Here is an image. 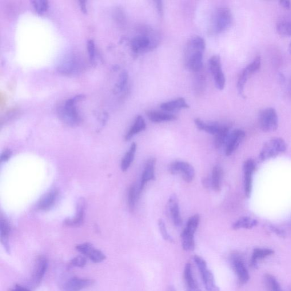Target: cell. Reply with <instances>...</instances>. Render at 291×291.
Wrapping results in <instances>:
<instances>
[{"instance_id": "obj_1", "label": "cell", "mask_w": 291, "mask_h": 291, "mask_svg": "<svg viewBox=\"0 0 291 291\" xmlns=\"http://www.w3.org/2000/svg\"><path fill=\"white\" fill-rule=\"evenodd\" d=\"M205 40L199 36L191 38L187 43L186 51V65L196 73L202 69L203 53L205 50Z\"/></svg>"}, {"instance_id": "obj_2", "label": "cell", "mask_w": 291, "mask_h": 291, "mask_svg": "<svg viewBox=\"0 0 291 291\" xmlns=\"http://www.w3.org/2000/svg\"><path fill=\"white\" fill-rule=\"evenodd\" d=\"M141 35L134 37L131 42V50L135 54L146 53L156 49L160 43V35L152 28L141 26Z\"/></svg>"}, {"instance_id": "obj_3", "label": "cell", "mask_w": 291, "mask_h": 291, "mask_svg": "<svg viewBox=\"0 0 291 291\" xmlns=\"http://www.w3.org/2000/svg\"><path fill=\"white\" fill-rule=\"evenodd\" d=\"M85 98L84 95H77L74 98L67 100L59 109V117L67 125L74 126L78 125L81 122V117L79 114L76 103Z\"/></svg>"}, {"instance_id": "obj_4", "label": "cell", "mask_w": 291, "mask_h": 291, "mask_svg": "<svg viewBox=\"0 0 291 291\" xmlns=\"http://www.w3.org/2000/svg\"><path fill=\"white\" fill-rule=\"evenodd\" d=\"M287 145L284 139L281 138H274L265 143L259 158L262 161L269 160L285 153Z\"/></svg>"}, {"instance_id": "obj_5", "label": "cell", "mask_w": 291, "mask_h": 291, "mask_svg": "<svg viewBox=\"0 0 291 291\" xmlns=\"http://www.w3.org/2000/svg\"><path fill=\"white\" fill-rule=\"evenodd\" d=\"M200 216L195 214L190 217L187 223L186 228L181 234L183 249L186 251H193L195 248L194 234L198 228Z\"/></svg>"}, {"instance_id": "obj_6", "label": "cell", "mask_w": 291, "mask_h": 291, "mask_svg": "<svg viewBox=\"0 0 291 291\" xmlns=\"http://www.w3.org/2000/svg\"><path fill=\"white\" fill-rule=\"evenodd\" d=\"M259 124L265 132H272L278 128L279 119L276 109L267 107L262 110L259 115Z\"/></svg>"}, {"instance_id": "obj_7", "label": "cell", "mask_w": 291, "mask_h": 291, "mask_svg": "<svg viewBox=\"0 0 291 291\" xmlns=\"http://www.w3.org/2000/svg\"><path fill=\"white\" fill-rule=\"evenodd\" d=\"M200 272L205 288L208 291H219L220 289L216 285L213 274L208 269L206 261L201 257L195 256L194 258Z\"/></svg>"}, {"instance_id": "obj_8", "label": "cell", "mask_w": 291, "mask_h": 291, "mask_svg": "<svg viewBox=\"0 0 291 291\" xmlns=\"http://www.w3.org/2000/svg\"><path fill=\"white\" fill-rule=\"evenodd\" d=\"M261 58L258 56L253 61L245 68L242 71L237 82V90L239 94L243 97H245V87L249 78L257 72L260 70L261 67Z\"/></svg>"}, {"instance_id": "obj_9", "label": "cell", "mask_w": 291, "mask_h": 291, "mask_svg": "<svg viewBox=\"0 0 291 291\" xmlns=\"http://www.w3.org/2000/svg\"><path fill=\"white\" fill-rule=\"evenodd\" d=\"M233 17L232 11L228 7H220L215 14L214 26L217 33H221L232 26Z\"/></svg>"}, {"instance_id": "obj_10", "label": "cell", "mask_w": 291, "mask_h": 291, "mask_svg": "<svg viewBox=\"0 0 291 291\" xmlns=\"http://www.w3.org/2000/svg\"><path fill=\"white\" fill-rule=\"evenodd\" d=\"M209 69L213 76L215 84L219 90H223L225 86L226 79L222 69L220 56L214 55L209 59Z\"/></svg>"}, {"instance_id": "obj_11", "label": "cell", "mask_w": 291, "mask_h": 291, "mask_svg": "<svg viewBox=\"0 0 291 291\" xmlns=\"http://www.w3.org/2000/svg\"><path fill=\"white\" fill-rule=\"evenodd\" d=\"M171 174H182V177L186 182L190 183L194 180V170L190 163L176 161L171 163L169 168Z\"/></svg>"}, {"instance_id": "obj_12", "label": "cell", "mask_w": 291, "mask_h": 291, "mask_svg": "<svg viewBox=\"0 0 291 291\" xmlns=\"http://www.w3.org/2000/svg\"><path fill=\"white\" fill-rule=\"evenodd\" d=\"M48 268V261L45 256H39L36 260L34 270L32 275L31 284L34 288L41 284Z\"/></svg>"}, {"instance_id": "obj_13", "label": "cell", "mask_w": 291, "mask_h": 291, "mask_svg": "<svg viewBox=\"0 0 291 291\" xmlns=\"http://www.w3.org/2000/svg\"><path fill=\"white\" fill-rule=\"evenodd\" d=\"M231 262L234 272L237 274L239 283L241 285L246 284L250 280V276L242 258L238 254H234L231 258Z\"/></svg>"}, {"instance_id": "obj_14", "label": "cell", "mask_w": 291, "mask_h": 291, "mask_svg": "<svg viewBox=\"0 0 291 291\" xmlns=\"http://www.w3.org/2000/svg\"><path fill=\"white\" fill-rule=\"evenodd\" d=\"M245 137L244 131L236 129L229 135L226 142L225 154L226 156H230L236 151Z\"/></svg>"}, {"instance_id": "obj_15", "label": "cell", "mask_w": 291, "mask_h": 291, "mask_svg": "<svg viewBox=\"0 0 291 291\" xmlns=\"http://www.w3.org/2000/svg\"><path fill=\"white\" fill-rule=\"evenodd\" d=\"M256 163L253 159L245 161L244 165V189L246 196L249 197L252 193L253 175L256 170Z\"/></svg>"}, {"instance_id": "obj_16", "label": "cell", "mask_w": 291, "mask_h": 291, "mask_svg": "<svg viewBox=\"0 0 291 291\" xmlns=\"http://www.w3.org/2000/svg\"><path fill=\"white\" fill-rule=\"evenodd\" d=\"M95 281L90 279H82L74 277L68 281L63 286L65 291H81L90 286H93Z\"/></svg>"}, {"instance_id": "obj_17", "label": "cell", "mask_w": 291, "mask_h": 291, "mask_svg": "<svg viewBox=\"0 0 291 291\" xmlns=\"http://www.w3.org/2000/svg\"><path fill=\"white\" fill-rule=\"evenodd\" d=\"M156 164V159L151 158L146 162L144 171L142 174L140 186L138 189L139 194H141L142 190L144 189L146 183L150 181H154L155 168Z\"/></svg>"}, {"instance_id": "obj_18", "label": "cell", "mask_w": 291, "mask_h": 291, "mask_svg": "<svg viewBox=\"0 0 291 291\" xmlns=\"http://www.w3.org/2000/svg\"><path fill=\"white\" fill-rule=\"evenodd\" d=\"M278 33L283 37H291V11L282 15L277 23Z\"/></svg>"}, {"instance_id": "obj_19", "label": "cell", "mask_w": 291, "mask_h": 291, "mask_svg": "<svg viewBox=\"0 0 291 291\" xmlns=\"http://www.w3.org/2000/svg\"><path fill=\"white\" fill-rule=\"evenodd\" d=\"M86 208V201L85 199H79L77 203V213L73 219L67 218L65 221V224L68 226L78 227L81 226L84 221L85 210Z\"/></svg>"}, {"instance_id": "obj_20", "label": "cell", "mask_w": 291, "mask_h": 291, "mask_svg": "<svg viewBox=\"0 0 291 291\" xmlns=\"http://www.w3.org/2000/svg\"><path fill=\"white\" fill-rule=\"evenodd\" d=\"M169 209L171 218L175 225L181 226L183 224V220L179 209L178 198L175 194H173L168 202Z\"/></svg>"}, {"instance_id": "obj_21", "label": "cell", "mask_w": 291, "mask_h": 291, "mask_svg": "<svg viewBox=\"0 0 291 291\" xmlns=\"http://www.w3.org/2000/svg\"><path fill=\"white\" fill-rule=\"evenodd\" d=\"M58 191L53 190L46 194L38 203L37 208L41 210H49L53 207L58 196Z\"/></svg>"}, {"instance_id": "obj_22", "label": "cell", "mask_w": 291, "mask_h": 291, "mask_svg": "<svg viewBox=\"0 0 291 291\" xmlns=\"http://www.w3.org/2000/svg\"><path fill=\"white\" fill-rule=\"evenodd\" d=\"M183 278L186 286V291H201L193 276L192 266L190 263L185 266Z\"/></svg>"}, {"instance_id": "obj_23", "label": "cell", "mask_w": 291, "mask_h": 291, "mask_svg": "<svg viewBox=\"0 0 291 291\" xmlns=\"http://www.w3.org/2000/svg\"><path fill=\"white\" fill-rule=\"evenodd\" d=\"M194 123L199 130L205 131V132L214 135L220 132L225 126V125L219 124L218 123H206L198 118L195 119Z\"/></svg>"}, {"instance_id": "obj_24", "label": "cell", "mask_w": 291, "mask_h": 291, "mask_svg": "<svg viewBox=\"0 0 291 291\" xmlns=\"http://www.w3.org/2000/svg\"><path fill=\"white\" fill-rule=\"evenodd\" d=\"M146 115L151 122L155 123L173 121L177 119V117L173 114L163 113L158 111H147Z\"/></svg>"}, {"instance_id": "obj_25", "label": "cell", "mask_w": 291, "mask_h": 291, "mask_svg": "<svg viewBox=\"0 0 291 291\" xmlns=\"http://www.w3.org/2000/svg\"><path fill=\"white\" fill-rule=\"evenodd\" d=\"M160 107L166 111H173L177 109L189 108L190 106L184 98L179 97L173 101L162 103Z\"/></svg>"}, {"instance_id": "obj_26", "label": "cell", "mask_w": 291, "mask_h": 291, "mask_svg": "<svg viewBox=\"0 0 291 291\" xmlns=\"http://www.w3.org/2000/svg\"><path fill=\"white\" fill-rule=\"evenodd\" d=\"M146 128V124L144 118L141 115H138L135 119L134 124L131 127L125 137V141H129L135 135L141 132Z\"/></svg>"}, {"instance_id": "obj_27", "label": "cell", "mask_w": 291, "mask_h": 291, "mask_svg": "<svg viewBox=\"0 0 291 291\" xmlns=\"http://www.w3.org/2000/svg\"><path fill=\"white\" fill-rule=\"evenodd\" d=\"M0 226H1V241L6 252L10 254V248L8 243V238H9V233L10 232V226L9 222L5 219L1 218L0 221Z\"/></svg>"}, {"instance_id": "obj_28", "label": "cell", "mask_w": 291, "mask_h": 291, "mask_svg": "<svg viewBox=\"0 0 291 291\" xmlns=\"http://www.w3.org/2000/svg\"><path fill=\"white\" fill-rule=\"evenodd\" d=\"M274 252L270 249H256L253 251L252 259H251L250 265L254 269H257L258 261L267 257L272 256Z\"/></svg>"}, {"instance_id": "obj_29", "label": "cell", "mask_w": 291, "mask_h": 291, "mask_svg": "<svg viewBox=\"0 0 291 291\" xmlns=\"http://www.w3.org/2000/svg\"><path fill=\"white\" fill-rule=\"evenodd\" d=\"M258 224V221L256 219L250 217H242L234 222L232 228L234 230L240 229H250L256 226Z\"/></svg>"}, {"instance_id": "obj_30", "label": "cell", "mask_w": 291, "mask_h": 291, "mask_svg": "<svg viewBox=\"0 0 291 291\" xmlns=\"http://www.w3.org/2000/svg\"><path fill=\"white\" fill-rule=\"evenodd\" d=\"M137 150V145L135 143L131 144L129 150L125 155L124 157L122 159L121 162V170L123 172H125L132 163L135 156V151Z\"/></svg>"}, {"instance_id": "obj_31", "label": "cell", "mask_w": 291, "mask_h": 291, "mask_svg": "<svg viewBox=\"0 0 291 291\" xmlns=\"http://www.w3.org/2000/svg\"><path fill=\"white\" fill-rule=\"evenodd\" d=\"M223 175V171L220 167L215 166L213 169L211 186L213 190L216 192H219L221 190V179Z\"/></svg>"}, {"instance_id": "obj_32", "label": "cell", "mask_w": 291, "mask_h": 291, "mask_svg": "<svg viewBox=\"0 0 291 291\" xmlns=\"http://www.w3.org/2000/svg\"><path fill=\"white\" fill-rule=\"evenodd\" d=\"M229 127L225 125L222 130L214 135V144L216 149H220L226 143L229 136Z\"/></svg>"}, {"instance_id": "obj_33", "label": "cell", "mask_w": 291, "mask_h": 291, "mask_svg": "<svg viewBox=\"0 0 291 291\" xmlns=\"http://www.w3.org/2000/svg\"><path fill=\"white\" fill-rule=\"evenodd\" d=\"M196 74L194 81V90L198 95H200L205 89L206 79L205 74L202 73V70Z\"/></svg>"}, {"instance_id": "obj_34", "label": "cell", "mask_w": 291, "mask_h": 291, "mask_svg": "<svg viewBox=\"0 0 291 291\" xmlns=\"http://www.w3.org/2000/svg\"><path fill=\"white\" fill-rule=\"evenodd\" d=\"M129 75L126 70H123L120 75H119L118 82L114 86L113 89V94H118L125 89L128 82Z\"/></svg>"}, {"instance_id": "obj_35", "label": "cell", "mask_w": 291, "mask_h": 291, "mask_svg": "<svg viewBox=\"0 0 291 291\" xmlns=\"http://www.w3.org/2000/svg\"><path fill=\"white\" fill-rule=\"evenodd\" d=\"M77 62L75 61L73 58L71 59H67L66 61L63 62L61 66L58 68V70L61 73L64 74H71L73 73L77 68Z\"/></svg>"}, {"instance_id": "obj_36", "label": "cell", "mask_w": 291, "mask_h": 291, "mask_svg": "<svg viewBox=\"0 0 291 291\" xmlns=\"http://www.w3.org/2000/svg\"><path fill=\"white\" fill-rule=\"evenodd\" d=\"M265 281L266 286L270 291H283L280 284L272 275L266 274Z\"/></svg>"}, {"instance_id": "obj_37", "label": "cell", "mask_w": 291, "mask_h": 291, "mask_svg": "<svg viewBox=\"0 0 291 291\" xmlns=\"http://www.w3.org/2000/svg\"><path fill=\"white\" fill-rule=\"evenodd\" d=\"M139 196L138 189L133 186L130 187L128 193V206L131 212H133L135 209V202Z\"/></svg>"}, {"instance_id": "obj_38", "label": "cell", "mask_w": 291, "mask_h": 291, "mask_svg": "<svg viewBox=\"0 0 291 291\" xmlns=\"http://www.w3.org/2000/svg\"><path fill=\"white\" fill-rule=\"evenodd\" d=\"M95 264H99L106 260V256L101 250L94 248L87 256Z\"/></svg>"}, {"instance_id": "obj_39", "label": "cell", "mask_w": 291, "mask_h": 291, "mask_svg": "<svg viewBox=\"0 0 291 291\" xmlns=\"http://www.w3.org/2000/svg\"><path fill=\"white\" fill-rule=\"evenodd\" d=\"M32 3H33L35 10L40 15L45 13L49 7L48 1H45V0H37V1H32Z\"/></svg>"}, {"instance_id": "obj_40", "label": "cell", "mask_w": 291, "mask_h": 291, "mask_svg": "<svg viewBox=\"0 0 291 291\" xmlns=\"http://www.w3.org/2000/svg\"><path fill=\"white\" fill-rule=\"evenodd\" d=\"M87 260L85 256H79L71 260L69 265L71 267H77L79 268H85L87 264Z\"/></svg>"}, {"instance_id": "obj_41", "label": "cell", "mask_w": 291, "mask_h": 291, "mask_svg": "<svg viewBox=\"0 0 291 291\" xmlns=\"http://www.w3.org/2000/svg\"><path fill=\"white\" fill-rule=\"evenodd\" d=\"M158 226L163 238L166 241L174 242V240L173 238L171 237L168 232H167L165 222H163L162 220H159Z\"/></svg>"}, {"instance_id": "obj_42", "label": "cell", "mask_w": 291, "mask_h": 291, "mask_svg": "<svg viewBox=\"0 0 291 291\" xmlns=\"http://www.w3.org/2000/svg\"><path fill=\"white\" fill-rule=\"evenodd\" d=\"M94 248V246L90 243H84V244H79L76 246V249L79 253H81L83 256L87 257L91 250Z\"/></svg>"}, {"instance_id": "obj_43", "label": "cell", "mask_w": 291, "mask_h": 291, "mask_svg": "<svg viewBox=\"0 0 291 291\" xmlns=\"http://www.w3.org/2000/svg\"><path fill=\"white\" fill-rule=\"evenodd\" d=\"M87 50L91 61H93L95 57V45L93 40L90 39L88 41Z\"/></svg>"}, {"instance_id": "obj_44", "label": "cell", "mask_w": 291, "mask_h": 291, "mask_svg": "<svg viewBox=\"0 0 291 291\" xmlns=\"http://www.w3.org/2000/svg\"><path fill=\"white\" fill-rule=\"evenodd\" d=\"M268 227L271 232L276 234L279 237L281 238L285 237L286 234L284 231H283L281 229L277 228V227L272 225L268 226Z\"/></svg>"}, {"instance_id": "obj_45", "label": "cell", "mask_w": 291, "mask_h": 291, "mask_svg": "<svg viewBox=\"0 0 291 291\" xmlns=\"http://www.w3.org/2000/svg\"><path fill=\"white\" fill-rule=\"evenodd\" d=\"M155 2L158 13L162 17L164 14V7H163V2L162 1H155Z\"/></svg>"}, {"instance_id": "obj_46", "label": "cell", "mask_w": 291, "mask_h": 291, "mask_svg": "<svg viewBox=\"0 0 291 291\" xmlns=\"http://www.w3.org/2000/svg\"><path fill=\"white\" fill-rule=\"evenodd\" d=\"M11 152L10 150L7 149L4 151L1 155V162H5L9 160V159L11 157Z\"/></svg>"}, {"instance_id": "obj_47", "label": "cell", "mask_w": 291, "mask_h": 291, "mask_svg": "<svg viewBox=\"0 0 291 291\" xmlns=\"http://www.w3.org/2000/svg\"><path fill=\"white\" fill-rule=\"evenodd\" d=\"M9 291H31L30 289L24 288L18 285H15L13 289H10Z\"/></svg>"}, {"instance_id": "obj_48", "label": "cell", "mask_w": 291, "mask_h": 291, "mask_svg": "<svg viewBox=\"0 0 291 291\" xmlns=\"http://www.w3.org/2000/svg\"><path fill=\"white\" fill-rule=\"evenodd\" d=\"M280 5L286 9L289 10L291 8V2L290 1H281Z\"/></svg>"}, {"instance_id": "obj_49", "label": "cell", "mask_w": 291, "mask_h": 291, "mask_svg": "<svg viewBox=\"0 0 291 291\" xmlns=\"http://www.w3.org/2000/svg\"><path fill=\"white\" fill-rule=\"evenodd\" d=\"M79 5L81 6V10L84 13H87V9L86 6V1H79Z\"/></svg>"}, {"instance_id": "obj_50", "label": "cell", "mask_w": 291, "mask_h": 291, "mask_svg": "<svg viewBox=\"0 0 291 291\" xmlns=\"http://www.w3.org/2000/svg\"><path fill=\"white\" fill-rule=\"evenodd\" d=\"M167 291H177V290L174 288V286H171L169 287L168 289H167Z\"/></svg>"}, {"instance_id": "obj_51", "label": "cell", "mask_w": 291, "mask_h": 291, "mask_svg": "<svg viewBox=\"0 0 291 291\" xmlns=\"http://www.w3.org/2000/svg\"><path fill=\"white\" fill-rule=\"evenodd\" d=\"M289 50L290 53L291 54V42L290 43V45H289Z\"/></svg>"}]
</instances>
